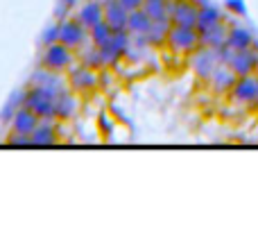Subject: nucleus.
<instances>
[{
    "mask_svg": "<svg viewBox=\"0 0 258 231\" xmlns=\"http://www.w3.org/2000/svg\"><path fill=\"white\" fill-rule=\"evenodd\" d=\"M30 143L32 145H52V143H57V132H54L52 123L50 120H41L34 132L30 134Z\"/></svg>",
    "mask_w": 258,
    "mask_h": 231,
    "instance_id": "dca6fc26",
    "label": "nucleus"
},
{
    "mask_svg": "<svg viewBox=\"0 0 258 231\" xmlns=\"http://www.w3.org/2000/svg\"><path fill=\"white\" fill-rule=\"evenodd\" d=\"M256 77H258V64H256Z\"/></svg>",
    "mask_w": 258,
    "mask_h": 231,
    "instance_id": "393cba45",
    "label": "nucleus"
},
{
    "mask_svg": "<svg viewBox=\"0 0 258 231\" xmlns=\"http://www.w3.org/2000/svg\"><path fill=\"white\" fill-rule=\"evenodd\" d=\"M54 98H57V93H50V91L34 86V89H30L25 95V107H30L41 120H52L54 118Z\"/></svg>",
    "mask_w": 258,
    "mask_h": 231,
    "instance_id": "7ed1b4c3",
    "label": "nucleus"
},
{
    "mask_svg": "<svg viewBox=\"0 0 258 231\" xmlns=\"http://www.w3.org/2000/svg\"><path fill=\"white\" fill-rule=\"evenodd\" d=\"M236 73L231 71L229 66H222L220 64L218 68L213 71V75L209 77L211 80V84H213V91L215 93H231V89H233V84H236Z\"/></svg>",
    "mask_w": 258,
    "mask_h": 231,
    "instance_id": "4468645a",
    "label": "nucleus"
},
{
    "mask_svg": "<svg viewBox=\"0 0 258 231\" xmlns=\"http://www.w3.org/2000/svg\"><path fill=\"white\" fill-rule=\"evenodd\" d=\"M218 66H220V59L213 48H204V45H202L200 52L192 54V71H195V75H200L202 80H209Z\"/></svg>",
    "mask_w": 258,
    "mask_h": 231,
    "instance_id": "1a4fd4ad",
    "label": "nucleus"
},
{
    "mask_svg": "<svg viewBox=\"0 0 258 231\" xmlns=\"http://www.w3.org/2000/svg\"><path fill=\"white\" fill-rule=\"evenodd\" d=\"M256 64H258V50L251 48H240V50H231L227 59V66L236 73L238 77L240 75H254L256 73Z\"/></svg>",
    "mask_w": 258,
    "mask_h": 231,
    "instance_id": "423d86ee",
    "label": "nucleus"
},
{
    "mask_svg": "<svg viewBox=\"0 0 258 231\" xmlns=\"http://www.w3.org/2000/svg\"><path fill=\"white\" fill-rule=\"evenodd\" d=\"M165 43L179 54H192L200 48V32L195 27H183V25H170L168 41Z\"/></svg>",
    "mask_w": 258,
    "mask_h": 231,
    "instance_id": "f257e3e1",
    "label": "nucleus"
},
{
    "mask_svg": "<svg viewBox=\"0 0 258 231\" xmlns=\"http://www.w3.org/2000/svg\"><path fill=\"white\" fill-rule=\"evenodd\" d=\"M256 104H258V86H256Z\"/></svg>",
    "mask_w": 258,
    "mask_h": 231,
    "instance_id": "b1692460",
    "label": "nucleus"
},
{
    "mask_svg": "<svg viewBox=\"0 0 258 231\" xmlns=\"http://www.w3.org/2000/svg\"><path fill=\"white\" fill-rule=\"evenodd\" d=\"M41 123V118L32 111L30 107H23L14 113V120H12V132L14 134H23V136H30L32 132L36 129V125Z\"/></svg>",
    "mask_w": 258,
    "mask_h": 231,
    "instance_id": "f8f14e48",
    "label": "nucleus"
},
{
    "mask_svg": "<svg viewBox=\"0 0 258 231\" xmlns=\"http://www.w3.org/2000/svg\"><path fill=\"white\" fill-rule=\"evenodd\" d=\"M143 12L150 16V21L168 18V0H143ZM170 21V18H168Z\"/></svg>",
    "mask_w": 258,
    "mask_h": 231,
    "instance_id": "412c9836",
    "label": "nucleus"
},
{
    "mask_svg": "<svg viewBox=\"0 0 258 231\" xmlns=\"http://www.w3.org/2000/svg\"><path fill=\"white\" fill-rule=\"evenodd\" d=\"M227 45L231 50L251 48V45H254V39H251V34L247 30H242V27H231V30L227 32Z\"/></svg>",
    "mask_w": 258,
    "mask_h": 231,
    "instance_id": "aec40b11",
    "label": "nucleus"
},
{
    "mask_svg": "<svg viewBox=\"0 0 258 231\" xmlns=\"http://www.w3.org/2000/svg\"><path fill=\"white\" fill-rule=\"evenodd\" d=\"M102 7H104V23L113 32H125L129 12L120 5V0H107V3H102Z\"/></svg>",
    "mask_w": 258,
    "mask_h": 231,
    "instance_id": "9d476101",
    "label": "nucleus"
},
{
    "mask_svg": "<svg viewBox=\"0 0 258 231\" xmlns=\"http://www.w3.org/2000/svg\"><path fill=\"white\" fill-rule=\"evenodd\" d=\"M227 27L220 23V25L211 27V30H204L200 32V45H204V48H220V45L227 43Z\"/></svg>",
    "mask_w": 258,
    "mask_h": 231,
    "instance_id": "a211bd4d",
    "label": "nucleus"
},
{
    "mask_svg": "<svg viewBox=\"0 0 258 231\" xmlns=\"http://www.w3.org/2000/svg\"><path fill=\"white\" fill-rule=\"evenodd\" d=\"M77 109H80V100H77L75 91H68V89L59 91L57 98H54V118L71 120L77 113Z\"/></svg>",
    "mask_w": 258,
    "mask_h": 231,
    "instance_id": "9b49d317",
    "label": "nucleus"
},
{
    "mask_svg": "<svg viewBox=\"0 0 258 231\" xmlns=\"http://www.w3.org/2000/svg\"><path fill=\"white\" fill-rule=\"evenodd\" d=\"M77 21H80L82 25L86 27V30H91L93 25L102 23L104 21V7H102V3H98V0H89V3H84L80 7V12H77Z\"/></svg>",
    "mask_w": 258,
    "mask_h": 231,
    "instance_id": "ddd939ff",
    "label": "nucleus"
},
{
    "mask_svg": "<svg viewBox=\"0 0 258 231\" xmlns=\"http://www.w3.org/2000/svg\"><path fill=\"white\" fill-rule=\"evenodd\" d=\"M222 23V14L213 7V5H202L200 7V14H197V25L195 30L197 32H204V30H211V27L220 25Z\"/></svg>",
    "mask_w": 258,
    "mask_h": 231,
    "instance_id": "f3484780",
    "label": "nucleus"
},
{
    "mask_svg": "<svg viewBox=\"0 0 258 231\" xmlns=\"http://www.w3.org/2000/svg\"><path fill=\"white\" fill-rule=\"evenodd\" d=\"M150 16H147L143 9H134L127 16V32L132 36H145L147 27H150Z\"/></svg>",
    "mask_w": 258,
    "mask_h": 231,
    "instance_id": "6ab92c4d",
    "label": "nucleus"
},
{
    "mask_svg": "<svg viewBox=\"0 0 258 231\" xmlns=\"http://www.w3.org/2000/svg\"><path fill=\"white\" fill-rule=\"evenodd\" d=\"M98 84H100V77H98V73H95V68H89V66H84V64L68 73V86H71V91H75V93H80V95H86V93H91V91H95Z\"/></svg>",
    "mask_w": 258,
    "mask_h": 231,
    "instance_id": "0eeeda50",
    "label": "nucleus"
},
{
    "mask_svg": "<svg viewBox=\"0 0 258 231\" xmlns=\"http://www.w3.org/2000/svg\"><path fill=\"white\" fill-rule=\"evenodd\" d=\"M111 36H113V30H111V27H109L104 21H102V23H98V25H93V27L89 30V39H91V43L98 45V48H102V45L107 43V41L111 39Z\"/></svg>",
    "mask_w": 258,
    "mask_h": 231,
    "instance_id": "4be33fe9",
    "label": "nucleus"
},
{
    "mask_svg": "<svg viewBox=\"0 0 258 231\" xmlns=\"http://www.w3.org/2000/svg\"><path fill=\"white\" fill-rule=\"evenodd\" d=\"M120 5L127 9V12H134V9L143 7V0H120Z\"/></svg>",
    "mask_w": 258,
    "mask_h": 231,
    "instance_id": "5701e85b",
    "label": "nucleus"
},
{
    "mask_svg": "<svg viewBox=\"0 0 258 231\" xmlns=\"http://www.w3.org/2000/svg\"><path fill=\"white\" fill-rule=\"evenodd\" d=\"M86 39H89V30L77 18H68V21L59 23V43L68 45L71 50H77L86 43Z\"/></svg>",
    "mask_w": 258,
    "mask_h": 231,
    "instance_id": "39448f33",
    "label": "nucleus"
},
{
    "mask_svg": "<svg viewBox=\"0 0 258 231\" xmlns=\"http://www.w3.org/2000/svg\"><path fill=\"white\" fill-rule=\"evenodd\" d=\"M197 14H200V5H195L192 0H168V18L172 25L195 27Z\"/></svg>",
    "mask_w": 258,
    "mask_h": 231,
    "instance_id": "20e7f679",
    "label": "nucleus"
},
{
    "mask_svg": "<svg viewBox=\"0 0 258 231\" xmlns=\"http://www.w3.org/2000/svg\"><path fill=\"white\" fill-rule=\"evenodd\" d=\"M73 59H75L73 50L68 48V45L54 41V43H48V48L43 50V59H41V64H43V68H48V71L63 73V71L71 68Z\"/></svg>",
    "mask_w": 258,
    "mask_h": 231,
    "instance_id": "f03ea898",
    "label": "nucleus"
},
{
    "mask_svg": "<svg viewBox=\"0 0 258 231\" xmlns=\"http://www.w3.org/2000/svg\"><path fill=\"white\" fill-rule=\"evenodd\" d=\"M170 25L172 23L168 18H161V21H152L150 27L145 32V39L150 45H163L168 41V32H170Z\"/></svg>",
    "mask_w": 258,
    "mask_h": 231,
    "instance_id": "2eb2a0df",
    "label": "nucleus"
},
{
    "mask_svg": "<svg viewBox=\"0 0 258 231\" xmlns=\"http://www.w3.org/2000/svg\"><path fill=\"white\" fill-rule=\"evenodd\" d=\"M256 86H258V77H251V75L236 77V84H233V89H231L233 102L242 104V107L256 104Z\"/></svg>",
    "mask_w": 258,
    "mask_h": 231,
    "instance_id": "6e6552de",
    "label": "nucleus"
}]
</instances>
